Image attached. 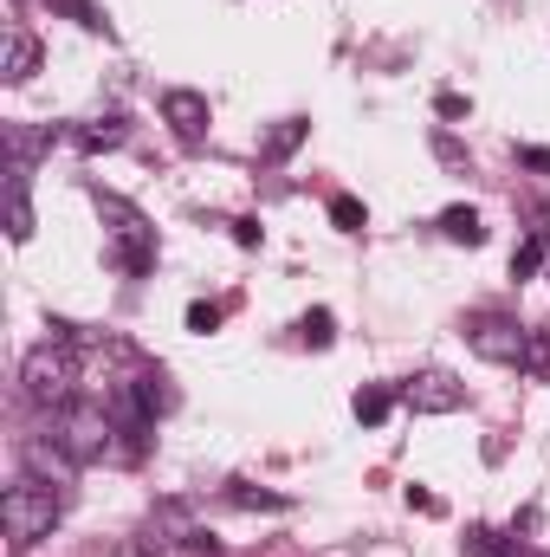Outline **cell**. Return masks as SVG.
Segmentation results:
<instances>
[{
	"mask_svg": "<svg viewBox=\"0 0 550 557\" xmlns=\"http://www.w3.org/2000/svg\"><path fill=\"white\" fill-rule=\"evenodd\" d=\"M98 214L111 221V260H117L130 278L149 273V267H155V227L142 221L124 195H104V188H98Z\"/></svg>",
	"mask_w": 550,
	"mask_h": 557,
	"instance_id": "3",
	"label": "cell"
},
{
	"mask_svg": "<svg viewBox=\"0 0 550 557\" xmlns=\"http://www.w3.org/2000/svg\"><path fill=\"white\" fill-rule=\"evenodd\" d=\"M505 557H545V552H505Z\"/></svg>",
	"mask_w": 550,
	"mask_h": 557,
	"instance_id": "24",
	"label": "cell"
},
{
	"mask_svg": "<svg viewBox=\"0 0 550 557\" xmlns=\"http://www.w3.org/2000/svg\"><path fill=\"white\" fill-rule=\"evenodd\" d=\"M162 117L182 143H201L208 137V98L201 91H162Z\"/></svg>",
	"mask_w": 550,
	"mask_h": 557,
	"instance_id": "7",
	"label": "cell"
},
{
	"mask_svg": "<svg viewBox=\"0 0 550 557\" xmlns=\"http://www.w3.org/2000/svg\"><path fill=\"white\" fill-rule=\"evenodd\" d=\"M440 234H447V240H460V247H479V240H486V227H479V214H473V208H447V214H440Z\"/></svg>",
	"mask_w": 550,
	"mask_h": 557,
	"instance_id": "12",
	"label": "cell"
},
{
	"mask_svg": "<svg viewBox=\"0 0 550 557\" xmlns=\"http://www.w3.org/2000/svg\"><path fill=\"white\" fill-rule=\"evenodd\" d=\"M525 370L550 376V331H532V337H525Z\"/></svg>",
	"mask_w": 550,
	"mask_h": 557,
	"instance_id": "18",
	"label": "cell"
},
{
	"mask_svg": "<svg viewBox=\"0 0 550 557\" xmlns=\"http://www.w3.org/2000/svg\"><path fill=\"white\" fill-rule=\"evenodd\" d=\"M214 324H221V305H188V331H201V337H208Z\"/></svg>",
	"mask_w": 550,
	"mask_h": 557,
	"instance_id": "20",
	"label": "cell"
},
{
	"mask_svg": "<svg viewBox=\"0 0 550 557\" xmlns=\"http://www.w3.org/2000/svg\"><path fill=\"white\" fill-rule=\"evenodd\" d=\"M330 221H337L343 234H363V227H370V208H363L357 195H330Z\"/></svg>",
	"mask_w": 550,
	"mask_h": 557,
	"instance_id": "14",
	"label": "cell"
},
{
	"mask_svg": "<svg viewBox=\"0 0 550 557\" xmlns=\"http://www.w3.org/2000/svg\"><path fill=\"white\" fill-rule=\"evenodd\" d=\"M545 253H550V227H532V234H525V247L512 253V278H538Z\"/></svg>",
	"mask_w": 550,
	"mask_h": 557,
	"instance_id": "11",
	"label": "cell"
},
{
	"mask_svg": "<svg viewBox=\"0 0 550 557\" xmlns=\"http://www.w3.org/2000/svg\"><path fill=\"white\" fill-rule=\"evenodd\" d=\"M234 240L240 247H260V221H234Z\"/></svg>",
	"mask_w": 550,
	"mask_h": 557,
	"instance_id": "22",
	"label": "cell"
},
{
	"mask_svg": "<svg viewBox=\"0 0 550 557\" xmlns=\"http://www.w3.org/2000/svg\"><path fill=\"white\" fill-rule=\"evenodd\" d=\"M124 143V117H98L91 131H78V149L85 156H104V149H117Z\"/></svg>",
	"mask_w": 550,
	"mask_h": 557,
	"instance_id": "13",
	"label": "cell"
},
{
	"mask_svg": "<svg viewBox=\"0 0 550 557\" xmlns=\"http://www.w3.org/2000/svg\"><path fill=\"white\" fill-rule=\"evenodd\" d=\"M182 539H195L188 519H182V506H155V512H149V545L162 552V545H182Z\"/></svg>",
	"mask_w": 550,
	"mask_h": 557,
	"instance_id": "10",
	"label": "cell"
},
{
	"mask_svg": "<svg viewBox=\"0 0 550 557\" xmlns=\"http://www.w3.org/2000/svg\"><path fill=\"white\" fill-rule=\"evenodd\" d=\"M409 506H414V512H440V499H434V493H421V486H409Z\"/></svg>",
	"mask_w": 550,
	"mask_h": 557,
	"instance_id": "23",
	"label": "cell"
},
{
	"mask_svg": "<svg viewBox=\"0 0 550 557\" xmlns=\"http://www.w3.org/2000/svg\"><path fill=\"white\" fill-rule=\"evenodd\" d=\"M227 499H234V506H266V512H278V506H285L278 493H253V486H234Z\"/></svg>",
	"mask_w": 550,
	"mask_h": 557,
	"instance_id": "19",
	"label": "cell"
},
{
	"mask_svg": "<svg viewBox=\"0 0 550 557\" xmlns=\"http://www.w3.org/2000/svg\"><path fill=\"white\" fill-rule=\"evenodd\" d=\"M304 131H311V124H304V117H285V124H278L273 137H266V156H291V149H298V143H304Z\"/></svg>",
	"mask_w": 550,
	"mask_h": 557,
	"instance_id": "15",
	"label": "cell"
},
{
	"mask_svg": "<svg viewBox=\"0 0 550 557\" xmlns=\"http://www.w3.org/2000/svg\"><path fill=\"white\" fill-rule=\"evenodd\" d=\"M33 72H39V39L13 26V33H7V52H0V78H7V85H26Z\"/></svg>",
	"mask_w": 550,
	"mask_h": 557,
	"instance_id": "8",
	"label": "cell"
},
{
	"mask_svg": "<svg viewBox=\"0 0 550 557\" xmlns=\"http://www.w3.org/2000/svg\"><path fill=\"white\" fill-rule=\"evenodd\" d=\"M434 111H440V117H466V98H460V91H440Z\"/></svg>",
	"mask_w": 550,
	"mask_h": 557,
	"instance_id": "21",
	"label": "cell"
},
{
	"mask_svg": "<svg viewBox=\"0 0 550 557\" xmlns=\"http://www.w3.org/2000/svg\"><path fill=\"white\" fill-rule=\"evenodd\" d=\"M20 383H26V396H33L39 409H65V403H72V383H78V357H72V344H65V337L33 344L26 363H20Z\"/></svg>",
	"mask_w": 550,
	"mask_h": 557,
	"instance_id": "2",
	"label": "cell"
},
{
	"mask_svg": "<svg viewBox=\"0 0 550 557\" xmlns=\"http://www.w3.org/2000/svg\"><path fill=\"white\" fill-rule=\"evenodd\" d=\"M525 324L518 318H505V311H479L473 324H466V344H473V357H486V363H525Z\"/></svg>",
	"mask_w": 550,
	"mask_h": 557,
	"instance_id": "5",
	"label": "cell"
},
{
	"mask_svg": "<svg viewBox=\"0 0 550 557\" xmlns=\"http://www.w3.org/2000/svg\"><path fill=\"white\" fill-rule=\"evenodd\" d=\"M111 434H117V421L104 416V403H65L59 421H52V441L72 454V467L104 460V454H111Z\"/></svg>",
	"mask_w": 550,
	"mask_h": 557,
	"instance_id": "4",
	"label": "cell"
},
{
	"mask_svg": "<svg viewBox=\"0 0 550 557\" xmlns=\"http://www.w3.org/2000/svg\"><path fill=\"white\" fill-rule=\"evenodd\" d=\"M7 234L13 240H33V201H26V175L20 169L7 175Z\"/></svg>",
	"mask_w": 550,
	"mask_h": 557,
	"instance_id": "9",
	"label": "cell"
},
{
	"mask_svg": "<svg viewBox=\"0 0 550 557\" xmlns=\"http://www.w3.org/2000/svg\"><path fill=\"white\" fill-rule=\"evenodd\" d=\"M402 403H409L414 416H453L466 403V383H453L447 370H427V376H409L402 383Z\"/></svg>",
	"mask_w": 550,
	"mask_h": 557,
	"instance_id": "6",
	"label": "cell"
},
{
	"mask_svg": "<svg viewBox=\"0 0 550 557\" xmlns=\"http://www.w3.org/2000/svg\"><path fill=\"white\" fill-rule=\"evenodd\" d=\"M59 512H65V493H52V486H39V480H20V486H7V499H0V525H7V545L13 552H33L52 525H59Z\"/></svg>",
	"mask_w": 550,
	"mask_h": 557,
	"instance_id": "1",
	"label": "cell"
},
{
	"mask_svg": "<svg viewBox=\"0 0 550 557\" xmlns=\"http://www.w3.org/2000/svg\"><path fill=\"white\" fill-rule=\"evenodd\" d=\"M298 337H304V344H317V350H324V344H330V337H337V331H330V311H304V324H298Z\"/></svg>",
	"mask_w": 550,
	"mask_h": 557,
	"instance_id": "17",
	"label": "cell"
},
{
	"mask_svg": "<svg viewBox=\"0 0 550 557\" xmlns=\"http://www.w3.org/2000/svg\"><path fill=\"white\" fill-rule=\"evenodd\" d=\"M389 403H396L389 389H357V421H370V428H376V421L389 416Z\"/></svg>",
	"mask_w": 550,
	"mask_h": 557,
	"instance_id": "16",
	"label": "cell"
}]
</instances>
